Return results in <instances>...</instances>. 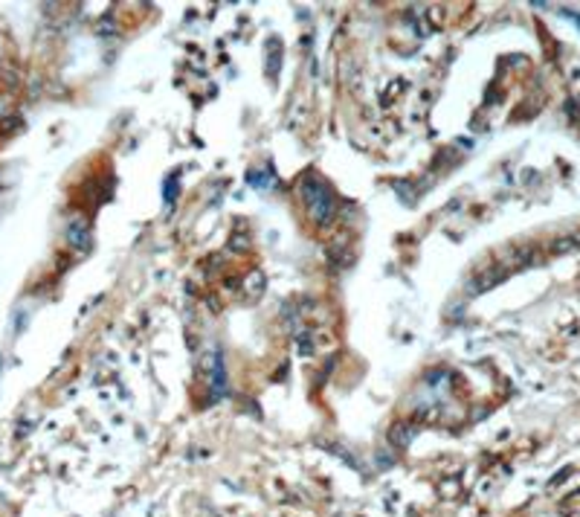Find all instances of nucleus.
<instances>
[{"instance_id": "f257e3e1", "label": "nucleus", "mask_w": 580, "mask_h": 517, "mask_svg": "<svg viewBox=\"0 0 580 517\" xmlns=\"http://www.w3.org/2000/svg\"><path fill=\"white\" fill-rule=\"evenodd\" d=\"M299 195H302V204L308 209V216L320 224H328L331 216H334V195L328 192V186L317 177H308L302 186H299Z\"/></svg>"}, {"instance_id": "f03ea898", "label": "nucleus", "mask_w": 580, "mask_h": 517, "mask_svg": "<svg viewBox=\"0 0 580 517\" xmlns=\"http://www.w3.org/2000/svg\"><path fill=\"white\" fill-rule=\"evenodd\" d=\"M67 236H70V242H72V247H87V230H84V224L82 221H72L70 224V230H67Z\"/></svg>"}]
</instances>
